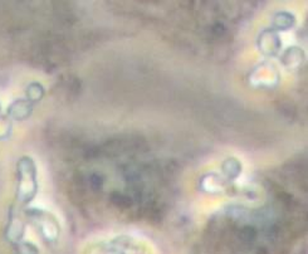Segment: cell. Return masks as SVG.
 I'll return each instance as SVG.
<instances>
[{
    "instance_id": "cell-1",
    "label": "cell",
    "mask_w": 308,
    "mask_h": 254,
    "mask_svg": "<svg viewBox=\"0 0 308 254\" xmlns=\"http://www.w3.org/2000/svg\"><path fill=\"white\" fill-rule=\"evenodd\" d=\"M262 49L265 53L264 54H276L279 49V39L276 33H267L263 34L262 38Z\"/></svg>"
}]
</instances>
